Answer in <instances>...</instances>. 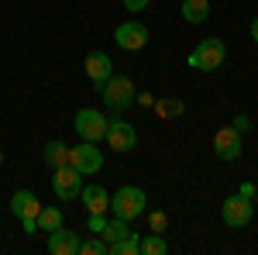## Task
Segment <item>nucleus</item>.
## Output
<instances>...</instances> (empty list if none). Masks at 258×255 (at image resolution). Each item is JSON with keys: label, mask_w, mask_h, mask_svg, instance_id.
<instances>
[{"label": "nucleus", "mask_w": 258, "mask_h": 255, "mask_svg": "<svg viewBox=\"0 0 258 255\" xmlns=\"http://www.w3.org/2000/svg\"><path fill=\"white\" fill-rule=\"evenodd\" d=\"M100 97H103V104H107V111L120 114V111H127V107L135 104L138 90H135L131 76H117V73H114L107 83H100Z\"/></svg>", "instance_id": "f257e3e1"}, {"label": "nucleus", "mask_w": 258, "mask_h": 255, "mask_svg": "<svg viewBox=\"0 0 258 255\" xmlns=\"http://www.w3.org/2000/svg\"><path fill=\"white\" fill-rule=\"evenodd\" d=\"M145 203H148L145 190H138V186H120L117 193L110 196V214L124 217V221H135V217L145 214Z\"/></svg>", "instance_id": "f03ea898"}, {"label": "nucleus", "mask_w": 258, "mask_h": 255, "mask_svg": "<svg viewBox=\"0 0 258 255\" xmlns=\"http://www.w3.org/2000/svg\"><path fill=\"white\" fill-rule=\"evenodd\" d=\"M224 59H227V48H224L220 38H203L197 48L189 52V66L200 69V73H214V69H220Z\"/></svg>", "instance_id": "7ed1b4c3"}, {"label": "nucleus", "mask_w": 258, "mask_h": 255, "mask_svg": "<svg viewBox=\"0 0 258 255\" xmlns=\"http://www.w3.org/2000/svg\"><path fill=\"white\" fill-rule=\"evenodd\" d=\"M69 166L83 176H93V173L103 169V152L97 148V141H83L80 138V145L69 148Z\"/></svg>", "instance_id": "20e7f679"}, {"label": "nucleus", "mask_w": 258, "mask_h": 255, "mask_svg": "<svg viewBox=\"0 0 258 255\" xmlns=\"http://www.w3.org/2000/svg\"><path fill=\"white\" fill-rule=\"evenodd\" d=\"M220 217H224V224L227 228H248L251 224V217H255V207H251V200L248 196H227L224 203H220Z\"/></svg>", "instance_id": "39448f33"}, {"label": "nucleus", "mask_w": 258, "mask_h": 255, "mask_svg": "<svg viewBox=\"0 0 258 255\" xmlns=\"http://www.w3.org/2000/svg\"><path fill=\"white\" fill-rule=\"evenodd\" d=\"M73 124H76V135H80L83 141H103V138H107V124H110V121L103 118L100 111H93V107H83Z\"/></svg>", "instance_id": "423d86ee"}, {"label": "nucleus", "mask_w": 258, "mask_h": 255, "mask_svg": "<svg viewBox=\"0 0 258 255\" xmlns=\"http://www.w3.org/2000/svg\"><path fill=\"white\" fill-rule=\"evenodd\" d=\"M52 190L59 200H76L83 190V173H76L73 166H59V169H52Z\"/></svg>", "instance_id": "0eeeda50"}, {"label": "nucleus", "mask_w": 258, "mask_h": 255, "mask_svg": "<svg viewBox=\"0 0 258 255\" xmlns=\"http://www.w3.org/2000/svg\"><path fill=\"white\" fill-rule=\"evenodd\" d=\"M114 152H131L135 145H138V131H135V124L131 121H120V118H110L107 124V138H103Z\"/></svg>", "instance_id": "6e6552de"}, {"label": "nucleus", "mask_w": 258, "mask_h": 255, "mask_svg": "<svg viewBox=\"0 0 258 255\" xmlns=\"http://www.w3.org/2000/svg\"><path fill=\"white\" fill-rule=\"evenodd\" d=\"M114 41H117L124 52H138L148 45V28L138 24V21H124L117 31H114Z\"/></svg>", "instance_id": "1a4fd4ad"}, {"label": "nucleus", "mask_w": 258, "mask_h": 255, "mask_svg": "<svg viewBox=\"0 0 258 255\" xmlns=\"http://www.w3.org/2000/svg\"><path fill=\"white\" fill-rule=\"evenodd\" d=\"M214 152H217L224 162H234L241 156V131L234 128H220L217 135H214Z\"/></svg>", "instance_id": "9d476101"}, {"label": "nucleus", "mask_w": 258, "mask_h": 255, "mask_svg": "<svg viewBox=\"0 0 258 255\" xmlns=\"http://www.w3.org/2000/svg\"><path fill=\"white\" fill-rule=\"evenodd\" d=\"M38 211H41V200L31 190H18L11 196V214L21 217V221H38Z\"/></svg>", "instance_id": "9b49d317"}, {"label": "nucleus", "mask_w": 258, "mask_h": 255, "mask_svg": "<svg viewBox=\"0 0 258 255\" xmlns=\"http://www.w3.org/2000/svg\"><path fill=\"white\" fill-rule=\"evenodd\" d=\"M83 69H86V76L93 79L97 86L114 76V62H110V56H107V52H90V56H86V62H83Z\"/></svg>", "instance_id": "f8f14e48"}, {"label": "nucleus", "mask_w": 258, "mask_h": 255, "mask_svg": "<svg viewBox=\"0 0 258 255\" xmlns=\"http://www.w3.org/2000/svg\"><path fill=\"white\" fill-rule=\"evenodd\" d=\"M48 252L52 255H80V235L66 231V228L48 231Z\"/></svg>", "instance_id": "ddd939ff"}, {"label": "nucleus", "mask_w": 258, "mask_h": 255, "mask_svg": "<svg viewBox=\"0 0 258 255\" xmlns=\"http://www.w3.org/2000/svg\"><path fill=\"white\" fill-rule=\"evenodd\" d=\"M80 196H83V207H86V214H107L110 211V193L103 190V186H83L80 190Z\"/></svg>", "instance_id": "4468645a"}, {"label": "nucleus", "mask_w": 258, "mask_h": 255, "mask_svg": "<svg viewBox=\"0 0 258 255\" xmlns=\"http://www.w3.org/2000/svg\"><path fill=\"white\" fill-rule=\"evenodd\" d=\"M182 18L189 21V24H203V21L210 18V0H182Z\"/></svg>", "instance_id": "2eb2a0df"}, {"label": "nucleus", "mask_w": 258, "mask_h": 255, "mask_svg": "<svg viewBox=\"0 0 258 255\" xmlns=\"http://www.w3.org/2000/svg\"><path fill=\"white\" fill-rule=\"evenodd\" d=\"M45 166H48V169L69 166V145H66V141H48V145H45Z\"/></svg>", "instance_id": "dca6fc26"}, {"label": "nucleus", "mask_w": 258, "mask_h": 255, "mask_svg": "<svg viewBox=\"0 0 258 255\" xmlns=\"http://www.w3.org/2000/svg\"><path fill=\"white\" fill-rule=\"evenodd\" d=\"M131 235V221H124V217H107V228L100 231V238L107 241V245H114V241H120V238H127Z\"/></svg>", "instance_id": "f3484780"}, {"label": "nucleus", "mask_w": 258, "mask_h": 255, "mask_svg": "<svg viewBox=\"0 0 258 255\" xmlns=\"http://www.w3.org/2000/svg\"><path fill=\"white\" fill-rule=\"evenodd\" d=\"M55 228H62V211H59V207H45V203H41L38 231H55Z\"/></svg>", "instance_id": "a211bd4d"}, {"label": "nucleus", "mask_w": 258, "mask_h": 255, "mask_svg": "<svg viewBox=\"0 0 258 255\" xmlns=\"http://www.w3.org/2000/svg\"><path fill=\"white\" fill-rule=\"evenodd\" d=\"M141 252V238L131 231L127 238H120V241H114L110 245V255H138Z\"/></svg>", "instance_id": "6ab92c4d"}, {"label": "nucleus", "mask_w": 258, "mask_h": 255, "mask_svg": "<svg viewBox=\"0 0 258 255\" xmlns=\"http://www.w3.org/2000/svg\"><path fill=\"white\" fill-rule=\"evenodd\" d=\"M141 252H145V255H165V252H169V245H165V238L155 231V235L141 238Z\"/></svg>", "instance_id": "aec40b11"}, {"label": "nucleus", "mask_w": 258, "mask_h": 255, "mask_svg": "<svg viewBox=\"0 0 258 255\" xmlns=\"http://www.w3.org/2000/svg\"><path fill=\"white\" fill-rule=\"evenodd\" d=\"M80 255H110V245L103 238H90V241H80Z\"/></svg>", "instance_id": "412c9836"}, {"label": "nucleus", "mask_w": 258, "mask_h": 255, "mask_svg": "<svg viewBox=\"0 0 258 255\" xmlns=\"http://www.w3.org/2000/svg\"><path fill=\"white\" fill-rule=\"evenodd\" d=\"M159 114L162 118H179V114H182V104H179V100H162Z\"/></svg>", "instance_id": "4be33fe9"}, {"label": "nucleus", "mask_w": 258, "mask_h": 255, "mask_svg": "<svg viewBox=\"0 0 258 255\" xmlns=\"http://www.w3.org/2000/svg\"><path fill=\"white\" fill-rule=\"evenodd\" d=\"M86 228H90V231H97V235H100V231L107 228V217H103V214H90V221H86Z\"/></svg>", "instance_id": "5701e85b"}, {"label": "nucleus", "mask_w": 258, "mask_h": 255, "mask_svg": "<svg viewBox=\"0 0 258 255\" xmlns=\"http://www.w3.org/2000/svg\"><path fill=\"white\" fill-rule=\"evenodd\" d=\"M231 128H234V131H241V135H244V131H251V118H248V114H238V118H234V124H231Z\"/></svg>", "instance_id": "b1692460"}, {"label": "nucleus", "mask_w": 258, "mask_h": 255, "mask_svg": "<svg viewBox=\"0 0 258 255\" xmlns=\"http://www.w3.org/2000/svg\"><path fill=\"white\" fill-rule=\"evenodd\" d=\"M124 7H127V11H145L148 0H124Z\"/></svg>", "instance_id": "393cba45"}, {"label": "nucleus", "mask_w": 258, "mask_h": 255, "mask_svg": "<svg viewBox=\"0 0 258 255\" xmlns=\"http://www.w3.org/2000/svg\"><path fill=\"white\" fill-rule=\"evenodd\" d=\"M238 193H241V196H248V200H251V196H255L258 190H255V183H241V190H238Z\"/></svg>", "instance_id": "a878e982"}, {"label": "nucleus", "mask_w": 258, "mask_h": 255, "mask_svg": "<svg viewBox=\"0 0 258 255\" xmlns=\"http://www.w3.org/2000/svg\"><path fill=\"white\" fill-rule=\"evenodd\" d=\"M165 228V214H152V231H162Z\"/></svg>", "instance_id": "bb28decb"}, {"label": "nucleus", "mask_w": 258, "mask_h": 255, "mask_svg": "<svg viewBox=\"0 0 258 255\" xmlns=\"http://www.w3.org/2000/svg\"><path fill=\"white\" fill-rule=\"evenodd\" d=\"M21 224H24V231H28V235H35V231H38V221H21Z\"/></svg>", "instance_id": "cd10ccee"}, {"label": "nucleus", "mask_w": 258, "mask_h": 255, "mask_svg": "<svg viewBox=\"0 0 258 255\" xmlns=\"http://www.w3.org/2000/svg\"><path fill=\"white\" fill-rule=\"evenodd\" d=\"M251 38H255V41H258V18H255V21H251Z\"/></svg>", "instance_id": "c85d7f7f"}, {"label": "nucleus", "mask_w": 258, "mask_h": 255, "mask_svg": "<svg viewBox=\"0 0 258 255\" xmlns=\"http://www.w3.org/2000/svg\"><path fill=\"white\" fill-rule=\"evenodd\" d=\"M0 162H4V156H0Z\"/></svg>", "instance_id": "c756f323"}]
</instances>
